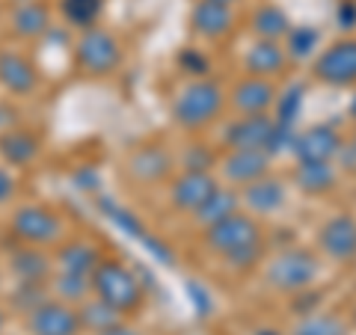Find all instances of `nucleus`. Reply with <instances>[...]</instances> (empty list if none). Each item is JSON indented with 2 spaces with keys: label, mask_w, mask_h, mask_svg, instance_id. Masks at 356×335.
<instances>
[{
  "label": "nucleus",
  "mask_w": 356,
  "mask_h": 335,
  "mask_svg": "<svg viewBox=\"0 0 356 335\" xmlns=\"http://www.w3.org/2000/svg\"><path fill=\"white\" fill-rule=\"evenodd\" d=\"M92 291L98 294V300H104V303L113 306L116 311L137 309L143 300V285L137 282V276L116 261H102L95 267Z\"/></svg>",
  "instance_id": "obj_1"
},
{
  "label": "nucleus",
  "mask_w": 356,
  "mask_h": 335,
  "mask_svg": "<svg viewBox=\"0 0 356 335\" xmlns=\"http://www.w3.org/2000/svg\"><path fill=\"white\" fill-rule=\"evenodd\" d=\"M220 107H222V89L211 81H196L181 89L172 113H175L178 125L193 131V128L208 125V122L220 113Z\"/></svg>",
  "instance_id": "obj_2"
},
{
  "label": "nucleus",
  "mask_w": 356,
  "mask_h": 335,
  "mask_svg": "<svg viewBox=\"0 0 356 335\" xmlns=\"http://www.w3.org/2000/svg\"><path fill=\"white\" fill-rule=\"evenodd\" d=\"M318 273V261L315 255L306 250H285L267 267V282L276 291H303V288L315 279Z\"/></svg>",
  "instance_id": "obj_3"
},
{
  "label": "nucleus",
  "mask_w": 356,
  "mask_h": 335,
  "mask_svg": "<svg viewBox=\"0 0 356 335\" xmlns=\"http://www.w3.org/2000/svg\"><path fill=\"white\" fill-rule=\"evenodd\" d=\"M74 57L86 74H110L119 65L122 51H119V42L107 30L89 27L74 44Z\"/></svg>",
  "instance_id": "obj_4"
},
{
  "label": "nucleus",
  "mask_w": 356,
  "mask_h": 335,
  "mask_svg": "<svg viewBox=\"0 0 356 335\" xmlns=\"http://www.w3.org/2000/svg\"><path fill=\"white\" fill-rule=\"evenodd\" d=\"M259 240H261V234H259L255 220L243 214H232L226 220L214 222V226H208V234H205V243L214 252H220L222 259H232V255H238L241 250H247Z\"/></svg>",
  "instance_id": "obj_5"
},
{
  "label": "nucleus",
  "mask_w": 356,
  "mask_h": 335,
  "mask_svg": "<svg viewBox=\"0 0 356 335\" xmlns=\"http://www.w3.org/2000/svg\"><path fill=\"white\" fill-rule=\"evenodd\" d=\"M318 81L327 86H350L356 83V39L336 42L315 60Z\"/></svg>",
  "instance_id": "obj_6"
},
{
  "label": "nucleus",
  "mask_w": 356,
  "mask_h": 335,
  "mask_svg": "<svg viewBox=\"0 0 356 335\" xmlns=\"http://www.w3.org/2000/svg\"><path fill=\"white\" fill-rule=\"evenodd\" d=\"M291 152L300 163L306 161H332L341 152V137L330 125H312L303 133H297Z\"/></svg>",
  "instance_id": "obj_7"
},
{
  "label": "nucleus",
  "mask_w": 356,
  "mask_h": 335,
  "mask_svg": "<svg viewBox=\"0 0 356 335\" xmlns=\"http://www.w3.org/2000/svg\"><path fill=\"white\" fill-rule=\"evenodd\" d=\"M13 231L27 243H51L60 238V220L48 208L27 205L13 217Z\"/></svg>",
  "instance_id": "obj_8"
},
{
  "label": "nucleus",
  "mask_w": 356,
  "mask_h": 335,
  "mask_svg": "<svg viewBox=\"0 0 356 335\" xmlns=\"http://www.w3.org/2000/svg\"><path fill=\"white\" fill-rule=\"evenodd\" d=\"M273 128H276V119L264 116V113H252V116L238 119L235 125L229 128L226 140H229L232 149L267 152V146H270V137H273Z\"/></svg>",
  "instance_id": "obj_9"
},
{
  "label": "nucleus",
  "mask_w": 356,
  "mask_h": 335,
  "mask_svg": "<svg viewBox=\"0 0 356 335\" xmlns=\"http://www.w3.org/2000/svg\"><path fill=\"white\" fill-rule=\"evenodd\" d=\"M77 327H81V315L60 303H42L30 315L33 335H77Z\"/></svg>",
  "instance_id": "obj_10"
},
{
  "label": "nucleus",
  "mask_w": 356,
  "mask_h": 335,
  "mask_svg": "<svg viewBox=\"0 0 356 335\" xmlns=\"http://www.w3.org/2000/svg\"><path fill=\"white\" fill-rule=\"evenodd\" d=\"M321 247L336 261L356 259V220L353 217H332L324 229H321Z\"/></svg>",
  "instance_id": "obj_11"
},
{
  "label": "nucleus",
  "mask_w": 356,
  "mask_h": 335,
  "mask_svg": "<svg viewBox=\"0 0 356 335\" xmlns=\"http://www.w3.org/2000/svg\"><path fill=\"white\" fill-rule=\"evenodd\" d=\"M191 24L196 33H202L208 39H220L226 36L235 24V15L226 3H217V0H199L191 13Z\"/></svg>",
  "instance_id": "obj_12"
},
{
  "label": "nucleus",
  "mask_w": 356,
  "mask_h": 335,
  "mask_svg": "<svg viewBox=\"0 0 356 335\" xmlns=\"http://www.w3.org/2000/svg\"><path fill=\"white\" fill-rule=\"evenodd\" d=\"M217 190V181L208 172H191L187 170L178 181L172 184V202L184 211H196L205 199Z\"/></svg>",
  "instance_id": "obj_13"
},
{
  "label": "nucleus",
  "mask_w": 356,
  "mask_h": 335,
  "mask_svg": "<svg viewBox=\"0 0 356 335\" xmlns=\"http://www.w3.org/2000/svg\"><path fill=\"white\" fill-rule=\"evenodd\" d=\"M232 101H235V107L243 116H252V113H264V110L276 101V92L264 77H247V81H241L235 86Z\"/></svg>",
  "instance_id": "obj_14"
},
{
  "label": "nucleus",
  "mask_w": 356,
  "mask_h": 335,
  "mask_svg": "<svg viewBox=\"0 0 356 335\" xmlns=\"http://www.w3.org/2000/svg\"><path fill=\"white\" fill-rule=\"evenodd\" d=\"M226 175L232 178V181L238 184H252L259 181V178H264L267 172V152H255V149H235L226 158Z\"/></svg>",
  "instance_id": "obj_15"
},
{
  "label": "nucleus",
  "mask_w": 356,
  "mask_h": 335,
  "mask_svg": "<svg viewBox=\"0 0 356 335\" xmlns=\"http://www.w3.org/2000/svg\"><path fill=\"white\" fill-rule=\"evenodd\" d=\"M0 83H3L9 92H30L36 86V72L33 65L18 57V54H0Z\"/></svg>",
  "instance_id": "obj_16"
},
{
  "label": "nucleus",
  "mask_w": 356,
  "mask_h": 335,
  "mask_svg": "<svg viewBox=\"0 0 356 335\" xmlns=\"http://www.w3.org/2000/svg\"><path fill=\"white\" fill-rule=\"evenodd\" d=\"M51 27V13L42 0H27L13 13V30L24 39H36Z\"/></svg>",
  "instance_id": "obj_17"
},
{
  "label": "nucleus",
  "mask_w": 356,
  "mask_h": 335,
  "mask_svg": "<svg viewBox=\"0 0 356 335\" xmlns=\"http://www.w3.org/2000/svg\"><path fill=\"white\" fill-rule=\"evenodd\" d=\"M247 69L252 77H267V74H280L285 69V51L273 39L255 42L247 54Z\"/></svg>",
  "instance_id": "obj_18"
},
{
  "label": "nucleus",
  "mask_w": 356,
  "mask_h": 335,
  "mask_svg": "<svg viewBox=\"0 0 356 335\" xmlns=\"http://www.w3.org/2000/svg\"><path fill=\"white\" fill-rule=\"evenodd\" d=\"M243 202H247L252 211H259V214H267V211L280 208L285 202V187L280 181H273V178H259V181L247 184Z\"/></svg>",
  "instance_id": "obj_19"
},
{
  "label": "nucleus",
  "mask_w": 356,
  "mask_h": 335,
  "mask_svg": "<svg viewBox=\"0 0 356 335\" xmlns=\"http://www.w3.org/2000/svg\"><path fill=\"white\" fill-rule=\"evenodd\" d=\"M232 214H238V196L232 190H220V187L193 211L196 222H205V226H214V222L226 220Z\"/></svg>",
  "instance_id": "obj_20"
},
{
  "label": "nucleus",
  "mask_w": 356,
  "mask_h": 335,
  "mask_svg": "<svg viewBox=\"0 0 356 335\" xmlns=\"http://www.w3.org/2000/svg\"><path fill=\"white\" fill-rule=\"evenodd\" d=\"M297 184L306 193H324L336 184V170L330 166V161H306L297 166Z\"/></svg>",
  "instance_id": "obj_21"
},
{
  "label": "nucleus",
  "mask_w": 356,
  "mask_h": 335,
  "mask_svg": "<svg viewBox=\"0 0 356 335\" xmlns=\"http://www.w3.org/2000/svg\"><path fill=\"white\" fill-rule=\"evenodd\" d=\"M36 152H39V142L27 131H13V133H3V137H0V154H3V161L15 163V166L30 163L36 158Z\"/></svg>",
  "instance_id": "obj_22"
},
{
  "label": "nucleus",
  "mask_w": 356,
  "mask_h": 335,
  "mask_svg": "<svg viewBox=\"0 0 356 335\" xmlns=\"http://www.w3.org/2000/svg\"><path fill=\"white\" fill-rule=\"evenodd\" d=\"M102 264V259H98V252L89 247V243H69V247L60 250V267L65 273H95V267Z\"/></svg>",
  "instance_id": "obj_23"
},
{
  "label": "nucleus",
  "mask_w": 356,
  "mask_h": 335,
  "mask_svg": "<svg viewBox=\"0 0 356 335\" xmlns=\"http://www.w3.org/2000/svg\"><path fill=\"white\" fill-rule=\"evenodd\" d=\"M252 30H255V36L276 42L280 36L291 33V21H288V15L280 6H261V9H255V15H252Z\"/></svg>",
  "instance_id": "obj_24"
},
{
  "label": "nucleus",
  "mask_w": 356,
  "mask_h": 335,
  "mask_svg": "<svg viewBox=\"0 0 356 335\" xmlns=\"http://www.w3.org/2000/svg\"><path fill=\"white\" fill-rule=\"evenodd\" d=\"M170 170V158L166 152L158 146H149V149H140L137 154L131 158V172L143 178V181H152V178H161Z\"/></svg>",
  "instance_id": "obj_25"
},
{
  "label": "nucleus",
  "mask_w": 356,
  "mask_h": 335,
  "mask_svg": "<svg viewBox=\"0 0 356 335\" xmlns=\"http://www.w3.org/2000/svg\"><path fill=\"white\" fill-rule=\"evenodd\" d=\"M102 6H104V0H60L65 21L74 27H83V30L95 24V18L102 15Z\"/></svg>",
  "instance_id": "obj_26"
},
{
  "label": "nucleus",
  "mask_w": 356,
  "mask_h": 335,
  "mask_svg": "<svg viewBox=\"0 0 356 335\" xmlns=\"http://www.w3.org/2000/svg\"><path fill=\"white\" fill-rule=\"evenodd\" d=\"M13 267L24 282H39V279L48 273V259L36 250H21V252H15Z\"/></svg>",
  "instance_id": "obj_27"
},
{
  "label": "nucleus",
  "mask_w": 356,
  "mask_h": 335,
  "mask_svg": "<svg viewBox=\"0 0 356 335\" xmlns=\"http://www.w3.org/2000/svg\"><path fill=\"white\" fill-rule=\"evenodd\" d=\"M116 315H119V311H116L113 306H107L104 300H95V303L83 306V311H81V323H83L86 329L104 332V329H110V327H116Z\"/></svg>",
  "instance_id": "obj_28"
},
{
  "label": "nucleus",
  "mask_w": 356,
  "mask_h": 335,
  "mask_svg": "<svg viewBox=\"0 0 356 335\" xmlns=\"http://www.w3.org/2000/svg\"><path fill=\"white\" fill-rule=\"evenodd\" d=\"M294 335H348V329L332 315H312L294 329Z\"/></svg>",
  "instance_id": "obj_29"
},
{
  "label": "nucleus",
  "mask_w": 356,
  "mask_h": 335,
  "mask_svg": "<svg viewBox=\"0 0 356 335\" xmlns=\"http://www.w3.org/2000/svg\"><path fill=\"white\" fill-rule=\"evenodd\" d=\"M300 101H303V86H291L282 98H276V122L294 128V119L300 113Z\"/></svg>",
  "instance_id": "obj_30"
},
{
  "label": "nucleus",
  "mask_w": 356,
  "mask_h": 335,
  "mask_svg": "<svg viewBox=\"0 0 356 335\" xmlns=\"http://www.w3.org/2000/svg\"><path fill=\"white\" fill-rule=\"evenodd\" d=\"M318 42H321V36H318L315 27H297V30L288 33V48H291V57H300V60L309 57V54L318 48Z\"/></svg>",
  "instance_id": "obj_31"
},
{
  "label": "nucleus",
  "mask_w": 356,
  "mask_h": 335,
  "mask_svg": "<svg viewBox=\"0 0 356 335\" xmlns=\"http://www.w3.org/2000/svg\"><path fill=\"white\" fill-rule=\"evenodd\" d=\"M89 288H92V282L83 276V273H65L57 279V294H63L65 300H83L89 294Z\"/></svg>",
  "instance_id": "obj_32"
},
{
  "label": "nucleus",
  "mask_w": 356,
  "mask_h": 335,
  "mask_svg": "<svg viewBox=\"0 0 356 335\" xmlns=\"http://www.w3.org/2000/svg\"><path fill=\"white\" fill-rule=\"evenodd\" d=\"M211 161H214V158H211V152L202 149V146H193L191 152L184 154V166H187L191 172H208Z\"/></svg>",
  "instance_id": "obj_33"
},
{
  "label": "nucleus",
  "mask_w": 356,
  "mask_h": 335,
  "mask_svg": "<svg viewBox=\"0 0 356 335\" xmlns=\"http://www.w3.org/2000/svg\"><path fill=\"white\" fill-rule=\"evenodd\" d=\"M18 303L24 306V309H39L44 300H42V294H39V288H36V282H24L21 285V294H18Z\"/></svg>",
  "instance_id": "obj_34"
},
{
  "label": "nucleus",
  "mask_w": 356,
  "mask_h": 335,
  "mask_svg": "<svg viewBox=\"0 0 356 335\" xmlns=\"http://www.w3.org/2000/svg\"><path fill=\"white\" fill-rule=\"evenodd\" d=\"M181 65L191 74H205L208 72V60L205 57H199L196 51H187V54H181Z\"/></svg>",
  "instance_id": "obj_35"
},
{
  "label": "nucleus",
  "mask_w": 356,
  "mask_h": 335,
  "mask_svg": "<svg viewBox=\"0 0 356 335\" xmlns=\"http://www.w3.org/2000/svg\"><path fill=\"white\" fill-rule=\"evenodd\" d=\"M339 24L341 27H353L356 24V3L353 0H344V3L339 6Z\"/></svg>",
  "instance_id": "obj_36"
},
{
  "label": "nucleus",
  "mask_w": 356,
  "mask_h": 335,
  "mask_svg": "<svg viewBox=\"0 0 356 335\" xmlns=\"http://www.w3.org/2000/svg\"><path fill=\"white\" fill-rule=\"evenodd\" d=\"M13 190H15V178L0 166V202H6V199L13 196Z\"/></svg>",
  "instance_id": "obj_37"
},
{
  "label": "nucleus",
  "mask_w": 356,
  "mask_h": 335,
  "mask_svg": "<svg viewBox=\"0 0 356 335\" xmlns=\"http://www.w3.org/2000/svg\"><path fill=\"white\" fill-rule=\"evenodd\" d=\"M102 335H137V332H134V329H128V327H119V323H116V327H110V329H104Z\"/></svg>",
  "instance_id": "obj_38"
},
{
  "label": "nucleus",
  "mask_w": 356,
  "mask_h": 335,
  "mask_svg": "<svg viewBox=\"0 0 356 335\" xmlns=\"http://www.w3.org/2000/svg\"><path fill=\"white\" fill-rule=\"evenodd\" d=\"M255 335H280V332H276V329H259Z\"/></svg>",
  "instance_id": "obj_39"
},
{
  "label": "nucleus",
  "mask_w": 356,
  "mask_h": 335,
  "mask_svg": "<svg viewBox=\"0 0 356 335\" xmlns=\"http://www.w3.org/2000/svg\"><path fill=\"white\" fill-rule=\"evenodd\" d=\"M350 116L356 119V95H353V101H350Z\"/></svg>",
  "instance_id": "obj_40"
},
{
  "label": "nucleus",
  "mask_w": 356,
  "mask_h": 335,
  "mask_svg": "<svg viewBox=\"0 0 356 335\" xmlns=\"http://www.w3.org/2000/svg\"><path fill=\"white\" fill-rule=\"evenodd\" d=\"M217 3H226V6H232V3H235V0H217Z\"/></svg>",
  "instance_id": "obj_41"
},
{
  "label": "nucleus",
  "mask_w": 356,
  "mask_h": 335,
  "mask_svg": "<svg viewBox=\"0 0 356 335\" xmlns=\"http://www.w3.org/2000/svg\"><path fill=\"white\" fill-rule=\"evenodd\" d=\"M0 327H3V311H0Z\"/></svg>",
  "instance_id": "obj_42"
},
{
  "label": "nucleus",
  "mask_w": 356,
  "mask_h": 335,
  "mask_svg": "<svg viewBox=\"0 0 356 335\" xmlns=\"http://www.w3.org/2000/svg\"><path fill=\"white\" fill-rule=\"evenodd\" d=\"M353 323H356V309H353Z\"/></svg>",
  "instance_id": "obj_43"
}]
</instances>
